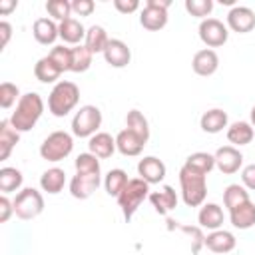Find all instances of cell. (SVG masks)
Segmentation results:
<instances>
[{
    "label": "cell",
    "instance_id": "8992f818",
    "mask_svg": "<svg viewBox=\"0 0 255 255\" xmlns=\"http://www.w3.org/2000/svg\"><path fill=\"white\" fill-rule=\"evenodd\" d=\"M44 211V197L34 187H24L14 197V213L18 219L30 221Z\"/></svg>",
    "mask_w": 255,
    "mask_h": 255
},
{
    "label": "cell",
    "instance_id": "60d3db41",
    "mask_svg": "<svg viewBox=\"0 0 255 255\" xmlns=\"http://www.w3.org/2000/svg\"><path fill=\"white\" fill-rule=\"evenodd\" d=\"M241 183L245 189L255 191V163H249L241 169Z\"/></svg>",
    "mask_w": 255,
    "mask_h": 255
},
{
    "label": "cell",
    "instance_id": "f6af8a7d",
    "mask_svg": "<svg viewBox=\"0 0 255 255\" xmlns=\"http://www.w3.org/2000/svg\"><path fill=\"white\" fill-rule=\"evenodd\" d=\"M0 36H2L0 46H2V48H6V44H8L10 36H12V26H10L8 22H0Z\"/></svg>",
    "mask_w": 255,
    "mask_h": 255
},
{
    "label": "cell",
    "instance_id": "74e56055",
    "mask_svg": "<svg viewBox=\"0 0 255 255\" xmlns=\"http://www.w3.org/2000/svg\"><path fill=\"white\" fill-rule=\"evenodd\" d=\"M20 98H22V96H20V90H18L16 84H12V82H2V86H0V106H2L4 110H8V108H12L14 104H18Z\"/></svg>",
    "mask_w": 255,
    "mask_h": 255
},
{
    "label": "cell",
    "instance_id": "5b68a950",
    "mask_svg": "<svg viewBox=\"0 0 255 255\" xmlns=\"http://www.w3.org/2000/svg\"><path fill=\"white\" fill-rule=\"evenodd\" d=\"M72 149H74V137H72V133L58 129V131H52V133L42 141V145H40V155H42V159L56 163V161L66 159V157L72 153Z\"/></svg>",
    "mask_w": 255,
    "mask_h": 255
},
{
    "label": "cell",
    "instance_id": "4316f807",
    "mask_svg": "<svg viewBox=\"0 0 255 255\" xmlns=\"http://www.w3.org/2000/svg\"><path fill=\"white\" fill-rule=\"evenodd\" d=\"M253 135H255V129L249 122H233L227 128V139H229V143H233V147L251 143Z\"/></svg>",
    "mask_w": 255,
    "mask_h": 255
},
{
    "label": "cell",
    "instance_id": "484cf974",
    "mask_svg": "<svg viewBox=\"0 0 255 255\" xmlns=\"http://www.w3.org/2000/svg\"><path fill=\"white\" fill-rule=\"evenodd\" d=\"M64 185H66V171L62 167H50L40 175V187L50 195L60 193Z\"/></svg>",
    "mask_w": 255,
    "mask_h": 255
},
{
    "label": "cell",
    "instance_id": "f1b7e54d",
    "mask_svg": "<svg viewBox=\"0 0 255 255\" xmlns=\"http://www.w3.org/2000/svg\"><path fill=\"white\" fill-rule=\"evenodd\" d=\"M108 42H110L108 32H106L102 26L94 24V26H90V28H88V32H86V40H84V46H86L92 54H104V50H106Z\"/></svg>",
    "mask_w": 255,
    "mask_h": 255
},
{
    "label": "cell",
    "instance_id": "9c48e42d",
    "mask_svg": "<svg viewBox=\"0 0 255 255\" xmlns=\"http://www.w3.org/2000/svg\"><path fill=\"white\" fill-rule=\"evenodd\" d=\"M197 32H199V40H201L207 48H219V46H223V44L227 42V38H229L227 26H225L221 20H217V18H205V20H201Z\"/></svg>",
    "mask_w": 255,
    "mask_h": 255
},
{
    "label": "cell",
    "instance_id": "7bdbcfd3",
    "mask_svg": "<svg viewBox=\"0 0 255 255\" xmlns=\"http://www.w3.org/2000/svg\"><path fill=\"white\" fill-rule=\"evenodd\" d=\"M114 6L122 14H131L139 8V2L137 0H114Z\"/></svg>",
    "mask_w": 255,
    "mask_h": 255
},
{
    "label": "cell",
    "instance_id": "52a82bcc",
    "mask_svg": "<svg viewBox=\"0 0 255 255\" xmlns=\"http://www.w3.org/2000/svg\"><path fill=\"white\" fill-rule=\"evenodd\" d=\"M100 126H102V112L92 104L82 106L72 118V133L76 137H92L98 133Z\"/></svg>",
    "mask_w": 255,
    "mask_h": 255
},
{
    "label": "cell",
    "instance_id": "ab89813d",
    "mask_svg": "<svg viewBox=\"0 0 255 255\" xmlns=\"http://www.w3.org/2000/svg\"><path fill=\"white\" fill-rule=\"evenodd\" d=\"M185 10L193 18L205 20L213 10V2L211 0H185Z\"/></svg>",
    "mask_w": 255,
    "mask_h": 255
},
{
    "label": "cell",
    "instance_id": "603a6c76",
    "mask_svg": "<svg viewBox=\"0 0 255 255\" xmlns=\"http://www.w3.org/2000/svg\"><path fill=\"white\" fill-rule=\"evenodd\" d=\"M197 221H199V227L203 229H221L223 225V209L217 205V203H203L199 213H197Z\"/></svg>",
    "mask_w": 255,
    "mask_h": 255
},
{
    "label": "cell",
    "instance_id": "8fae6325",
    "mask_svg": "<svg viewBox=\"0 0 255 255\" xmlns=\"http://www.w3.org/2000/svg\"><path fill=\"white\" fill-rule=\"evenodd\" d=\"M213 157H215V167L225 175L239 171V167L243 165V153L233 145H221L213 153Z\"/></svg>",
    "mask_w": 255,
    "mask_h": 255
},
{
    "label": "cell",
    "instance_id": "e0dca14e",
    "mask_svg": "<svg viewBox=\"0 0 255 255\" xmlns=\"http://www.w3.org/2000/svg\"><path fill=\"white\" fill-rule=\"evenodd\" d=\"M147 199H149V203L153 205V209L159 215H165V213H169L171 209L177 207V193L173 191L171 185H163L157 191H149Z\"/></svg>",
    "mask_w": 255,
    "mask_h": 255
},
{
    "label": "cell",
    "instance_id": "d590c367",
    "mask_svg": "<svg viewBox=\"0 0 255 255\" xmlns=\"http://www.w3.org/2000/svg\"><path fill=\"white\" fill-rule=\"evenodd\" d=\"M46 12H48L54 20L64 22V20L72 18V16H70V12H72V2H68V0H48V2H46Z\"/></svg>",
    "mask_w": 255,
    "mask_h": 255
},
{
    "label": "cell",
    "instance_id": "bcb514c9",
    "mask_svg": "<svg viewBox=\"0 0 255 255\" xmlns=\"http://www.w3.org/2000/svg\"><path fill=\"white\" fill-rule=\"evenodd\" d=\"M16 8V2L12 0V2H0V14H8L10 10H14Z\"/></svg>",
    "mask_w": 255,
    "mask_h": 255
},
{
    "label": "cell",
    "instance_id": "1f68e13d",
    "mask_svg": "<svg viewBox=\"0 0 255 255\" xmlns=\"http://www.w3.org/2000/svg\"><path fill=\"white\" fill-rule=\"evenodd\" d=\"M183 165L189 167V169H193V171H199V173L207 175L215 167V157L211 153H207V151H195V153H191L185 159Z\"/></svg>",
    "mask_w": 255,
    "mask_h": 255
},
{
    "label": "cell",
    "instance_id": "9a60e30c",
    "mask_svg": "<svg viewBox=\"0 0 255 255\" xmlns=\"http://www.w3.org/2000/svg\"><path fill=\"white\" fill-rule=\"evenodd\" d=\"M145 143H147V141H145L141 135H137L135 131H131V129H128V128H124V129L116 135V147H118V151H120L122 155H128V157L139 155V153L143 151Z\"/></svg>",
    "mask_w": 255,
    "mask_h": 255
},
{
    "label": "cell",
    "instance_id": "b9f144b4",
    "mask_svg": "<svg viewBox=\"0 0 255 255\" xmlns=\"http://www.w3.org/2000/svg\"><path fill=\"white\" fill-rule=\"evenodd\" d=\"M96 4L92 0H74L72 2V12H76L78 16H90L94 12Z\"/></svg>",
    "mask_w": 255,
    "mask_h": 255
},
{
    "label": "cell",
    "instance_id": "2e32d148",
    "mask_svg": "<svg viewBox=\"0 0 255 255\" xmlns=\"http://www.w3.org/2000/svg\"><path fill=\"white\" fill-rule=\"evenodd\" d=\"M191 68H193V72L197 76H203V78L213 76L217 72V68H219V56H217V52L211 50V48H203V50L195 52L193 54V60H191Z\"/></svg>",
    "mask_w": 255,
    "mask_h": 255
},
{
    "label": "cell",
    "instance_id": "ac0fdd59",
    "mask_svg": "<svg viewBox=\"0 0 255 255\" xmlns=\"http://www.w3.org/2000/svg\"><path fill=\"white\" fill-rule=\"evenodd\" d=\"M203 245L213 251V253H229L235 249L237 245V239L231 231H225V229H215L211 231L205 239H203Z\"/></svg>",
    "mask_w": 255,
    "mask_h": 255
},
{
    "label": "cell",
    "instance_id": "7dc6e473",
    "mask_svg": "<svg viewBox=\"0 0 255 255\" xmlns=\"http://www.w3.org/2000/svg\"><path fill=\"white\" fill-rule=\"evenodd\" d=\"M251 126H253V129H255V106L251 108V122H249Z\"/></svg>",
    "mask_w": 255,
    "mask_h": 255
},
{
    "label": "cell",
    "instance_id": "6da1fadb",
    "mask_svg": "<svg viewBox=\"0 0 255 255\" xmlns=\"http://www.w3.org/2000/svg\"><path fill=\"white\" fill-rule=\"evenodd\" d=\"M42 114H44L42 96L36 92H28V94H22V98L18 100L16 110L10 116V124L18 133H24V131H30L38 124Z\"/></svg>",
    "mask_w": 255,
    "mask_h": 255
},
{
    "label": "cell",
    "instance_id": "7a4b0ae2",
    "mask_svg": "<svg viewBox=\"0 0 255 255\" xmlns=\"http://www.w3.org/2000/svg\"><path fill=\"white\" fill-rule=\"evenodd\" d=\"M179 185H181V199L187 207L203 205L207 197V175L193 171L185 165L179 169Z\"/></svg>",
    "mask_w": 255,
    "mask_h": 255
},
{
    "label": "cell",
    "instance_id": "d6a6232c",
    "mask_svg": "<svg viewBox=\"0 0 255 255\" xmlns=\"http://www.w3.org/2000/svg\"><path fill=\"white\" fill-rule=\"evenodd\" d=\"M245 201H249V191H247L243 185L231 183V185L225 187V191H223V205H225L229 211L235 209L237 205L245 203Z\"/></svg>",
    "mask_w": 255,
    "mask_h": 255
},
{
    "label": "cell",
    "instance_id": "44dd1931",
    "mask_svg": "<svg viewBox=\"0 0 255 255\" xmlns=\"http://www.w3.org/2000/svg\"><path fill=\"white\" fill-rule=\"evenodd\" d=\"M229 221L235 229H249L255 225V203L249 199L229 211Z\"/></svg>",
    "mask_w": 255,
    "mask_h": 255
},
{
    "label": "cell",
    "instance_id": "4fadbf2b",
    "mask_svg": "<svg viewBox=\"0 0 255 255\" xmlns=\"http://www.w3.org/2000/svg\"><path fill=\"white\" fill-rule=\"evenodd\" d=\"M165 171H167L165 163L155 155H147V157L139 159V163H137V175L143 181H147L149 185L161 183L165 179Z\"/></svg>",
    "mask_w": 255,
    "mask_h": 255
},
{
    "label": "cell",
    "instance_id": "3957f363",
    "mask_svg": "<svg viewBox=\"0 0 255 255\" xmlns=\"http://www.w3.org/2000/svg\"><path fill=\"white\" fill-rule=\"evenodd\" d=\"M78 102H80V88L74 82L60 80L48 96V110L52 116L64 118L78 106Z\"/></svg>",
    "mask_w": 255,
    "mask_h": 255
},
{
    "label": "cell",
    "instance_id": "7c38bea8",
    "mask_svg": "<svg viewBox=\"0 0 255 255\" xmlns=\"http://www.w3.org/2000/svg\"><path fill=\"white\" fill-rule=\"evenodd\" d=\"M227 28L237 34H247L255 28V12L247 6H233L227 12Z\"/></svg>",
    "mask_w": 255,
    "mask_h": 255
},
{
    "label": "cell",
    "instance_id": "ffe728a7",
    "mask_svg": "<svg viewBox=\"0 0 255 255\" xmlns=\"http://www.w3.org/2000/svg\"><path fill=\"white\" fill-rule=\"evenodd\" d=\"M32 34H34L38 44L48 46V44H54L56 38H60V28L50 18H38L34 22V26H32Z\"/></svg>",
    "mask_w": 255,
    "mask_h": 255
},
{
    "label": "cell",
    "instance_id": "ba28073f",
    "mask_svg": "<svg viewBox=\"0 0 255 255\" xmlns=\"http://www.w3.org/2000/svg\"><path fill=\"white\" fill-rule=\"evenodd\" d=\"M169 6H171V0H147L139 14V24L149 32H157L165 28Z\"/></svg>",
    "mask_w": 255,
    "mask_h": 255
},
{
    "label": "cell",
    "instance_id": "836d02e7",
    "mask_svg": "<svg viewBox=\"0 0 255 255\" xmlns=\"http://www.w3.org/2000/svg\"><path fill=\"white\" fill-rule=\"evenodd\" d=\"M126 128L135 131L137 135H141L145 141L149 139V124L145 120V116L139 110H129L126 116Z\"/></svg>",
    "mask_w": 255,
    "mask_h": 255
},
{
    "label": "cell",
    "instance_id": "d4e9b609",
    "mask_svg": "<svg viewBox=\"0 0 255 255\" xmlns=\"http://www.w3.org/2000/svg\"><path fill=\"white\" fill-rule=\"evenodd\" d=\"M64 72L54 64V60L50 58V56H44V58H40L36 64H34V76H36V80L38 82H42V84H58V78L62 76Z\"/></svg>",
    "mask_w": 255,
    "mask_h": 255
},
{
    "label": "cell",
    "instance_id": "d6986e66",
    "mask_svg": "<svg viewBox=\"0 0 255 255\" xmlns=\"http://www.w3.org/2000/svg\"><path fill=\"white\" fill-rule=\"evenodd\" d=\"M88 149H90V153H94L98 159H108V157H112L114 151L118 149V147H116V137H112V135L106 133V131H98L96 135L90 137Z\"/></svg>",
    "mask_w": 255,
    "mask_h": 255
},
{
    "label": "cell",
    "instance_id": "5bb4252c",
    "mask_svg": "<svg viewBox=\"0 0 255 255\" xmlns=\"http://www.w3.org/2000/svg\"><path fill=\"white\" fill-rule=\"evenodd\" d=\"M104 60L112 68H126L129 64V60H131V50L128 48V44L124 40L110 38V42H108V46L104 50Z\"/></svg>",
    "mask_w": 255,
    "mask_h": 255
},
{
    "label": "cell",
    "instance_id": "83f0119b",
    "mask_svg": "<svg viewBox=\"0 0 255 255\" xmlns=\"http://www.w3.org/2000/svg\"><path fill=\"white\" fill-rule=\"evenodd\" d=\"M20 141V133L12 128L10 120L0 122V159H8L14 145Z\"/></svg>",
    "mask_w": 255,
    "mask_h": 255
},
{
    "label": "cell",
    "instance_id": "8d00e7d4",
    "mask_svg": "<svg viewBox=\"0 0 255 255\" xmlns=\"http://www.w3.org/2000/svg\"><path fill=\"white\" fill-rule=\"evenodd\" d=\"M48 56L54 60V64H56L62 72H70V68H72V48H68V46H64V44H62V46H54Z\"/></svg>",
    "mask_w": 255,
    "mask_h": 255
},
{
    "label": "cell",
    "instance_id": "ee69618b",
    "mask_svg": "<svg viewBox=\"0 0 255 255\" xmlns=\"http://www.w3.org/2000/svg\"><path fill=\"white\" fill-rule=\"evenodd\" d=\"M12 213H14V201H10L6 195H2L0 197V221L6 223Z\"/></svg>",
    "mask_w": 255,
    "mask_h": 255
},
{
    "label": "cell",
    "instance_id": "4dcf8cb0",
    "mask_svg": "<svg viewBox=\"0 0 255 255\" xmlns=\"http://www.w3.org/2000/svg\"><path fill=\"white\" fill-rule=\"evenodd\" d=\"M128 173L124 171V169H110L108 173H106V179H104V187H106V193L108 195H112V197H118L122 191H124V187L128 185Z\"/></svg>",
    "mask_w": 255,
    "mask_h": 255
},
{
    "label": "cell",
    "instance_id": "e575fe53",
    "mask_svg": "<svg viewBox=\"0 0 255 255\" xmlns=\"http://www.w3.org/2000/svg\"><path fill=\"white\" fill-rule=\"evenodd\" d=\"M92 52L84 46V44H78L72 48V68L70 72H76V74H82L86 72L90 66H92Z\"/></svg>",
    "mask_w": 255,
    "mask_h": 255
},
{
    "label": "cell",
    "instance_id": "277c9868",
    "mask_svg": "<svg viewBox=\"0 0 255 255\" xmlns=\"http://www.w3.org/2000/svg\"><path fill=\"white\" fill-rule=\"evenodd\" d=\"M145 197H149V183L143 181L141 177L129 179L128 185L124 187V191L116 197L118 205L122 207V213H124L126 221H129L133 217V213L137 211V207L143 203Z\"/></svg>",
    "mask_w": 255,
    "mask_h": 255
},
{
    "label": "cell",
    "instance_id": "f35d334b",
    "mask_svg": "<svg viewBox=\"0 0 255 255\" xmlns=\"http://www.w3.org/2000/svg\"><path fill=\"white\" fill-rule=\"evenodd\" d=\"M74 165H76V171H86V173H102L100 159H98L94 153H90V151L80 153V155L76 157Z\"/></svg>",
    "mask_w": 255,
    "mask_h": 255
},
{
    "label": "cell",
    "instance_id": "cb8c5ba5",
    "mask_svg": "<svg viewBox=\"0 0 255 255\" xmlns=\"http://www.w3.org/2000/svg\"><path fill=\"white\" fill-rule=\"evenodd\" d=\"M58 28H60V38H62L66 44L78 46V44H82V40H86V32H88V30H86L84 24H82L80 20H76V18H68V20L60 22Z\"/></svg>",
    "mask_w": 255,
    "mask_h": 255
},
{
    "label": "cell",
    "instance_id": "30bf717a",
    "mask_svg": "<svg viewBox=\"0 0 255 255\" xmlns=\"http://www.w3.org/2000/svg\"><path fill=\"white\" fill-rule=\"evenodd\" d=\"M102 183V173H86V171H76V175L70 181V193L76 199H88L94 195V191Z\"/></svg>",
    "mask_w": 255,
    "mask_h": 255
},
{
    "label": "cell",
    "instance_id": "7402d4cb",
    "mask_svg": "<svg viewBox=\"0 0 255 255\" xmlns=\"http://www.w3.org/2000/svg\"><path fill=\"white\" fill-rule=\"evenodd\" d=\"M227 122H229V118H227V112L225 110L211 108V110H207L201 116L199 126H201V129L205 133H219V131H223V128H227Z\"/></svg>",
    "mask_w": 255,
    "mask_h": 255
},
{
    "label": "cell",
    "instance_id": "f546056e",
    "mask_svg": "<svg viewBox=\"0 0 255 255\" xmlns=\"http://www.w3.org/2000/svg\"><path fill=\"white\" fill-rule=\"evenodd\" d=\"M22 181H24V175L20 169H16V167H2L0 169V191L4 195L20 189Z\"/></svg>",
    "mask_w": 255,
    "mask_h": 255
}]
</instances>
